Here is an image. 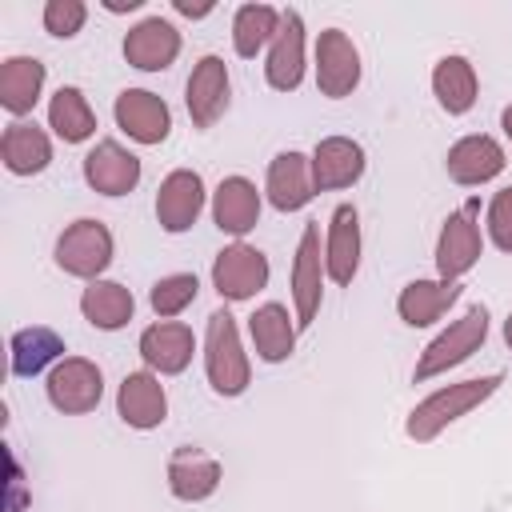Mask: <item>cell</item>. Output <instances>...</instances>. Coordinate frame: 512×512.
<instances>
[{
  "instance_id": "1",
  "label": "cell",
  "mask_w": 512,
  "mask_h": 512,
  "mask_svg": "<svg viewBox=\"0 0 512 512\" xmlns=\"http://www.w3.org/2000/svg\"><path fill=\"white\" fill-rule=\"evenodd\" d=\"M504 384V372H488V376H472V380H460V384H444L436 392H428L404 420V436L416 440V444H428L436 440L448 424H456L460 416H468L472 408L488 404L496 396V388Z\"/></svg>"
},
{
  "instance_id": "2",
  "label": "cell",
  "mask_w": 512,
  "mask_h": 512,
  "mask_svg": "<svg viewBox=\"0 0 512 512\" xmlns=\"http://www.w3.org/2000/svg\"><path fill=\"white\" fill-rule=\"evenodd\" d=\"M204 376L216 396H244L252 384V364L240 344V328L228 308H216L204 328Z\"/></svg>"
},
{
  "instance_id": "3",
  "label": "cell",
  "mask_w": 512,
  "mask_h": 512,
  "mask_svg": "<svg viewBox=\"0 0 512 512\" xmlns=\"http://www.w3.org/2000/svg\"><path fill=\"white\" fill-rule=\"evenodd\" d=\"M52 256H56V268L64 276H76V280H88L92 284V280H100L108 272V264L116 256V240H112V232H108L104 220L80 216V220H72L56 236Z\"/></svg>"
},
{
  "instance_id": "4",
  "label": "cell",
  "mask_w": 512,
  "mask_h": 512,
  "mask_svg": "<svg viewBox=\"0 0 512 512\" xmlns=\"http://www.w3.org/2000/svg\"><path fill=\"white\" fill-rule=\"evenodd\" d=\"M488 340V308L484 304H472L460 320H452L436 340L424 344L416 368H412V380L416 384H428L432 376H444L448 368L464 364L472 352H480Z\"/></svg>"
},
{
  "instance_id": "5",
  "label": "cell",
  "mask_w": 512,
  "mask_h": 512,
  "mask_svg": "<svg viewBox=\"0 0 512 512\" xmlns=\"http://www.w3.org/2000/svg\"><path fill=\"white\" fill-rule=\"evenodd\" d=\"M476 200H468L464 208L448 212L444 224H440V236H436V276L440 280H456L468 276L480 256H484V236H480V224H476Z\"/></svg>"
},
{
  "instance_id": "6",
  "label": "cell",
  "mask_w": 512,
  "mask_h": 512,
  "mask_svg": "<svg viewBox=\"0 0 512 512\" xmlns=\"http://www.w3.org/2000/svg\"><path fill=\"white\" fill-rule=\"evenodd\" d=\"M324 248H320V220L304 224L296 256H292V272H288V288H292V316L300 328H308L320 316V300H324Z\"/></svg>"
},
{
  "instance_id": "7",
  "label": "cell",
  "mask_w": 512,
  "mask_h": 512,
  "mask_svg": "<svg viewBox=\"0 0 512 512\" xmlns=\"http://www.w3.org/2000/svg\"><path fill=\"white\" fill-rule=\"evenodd\" d=\"M268 256L244 240H232L216 252L212 260V288L220 292V300L228 304H244L252 300L260 288H268Z\"/></svg>"
},
{
  "instance_id": "8",
  "label": "cell",
  "mask_w": 512,
  "mask_h": 512,
  "mask_svg": "<svg viewBox=\"0 0 512 512\" xmlns=\"http://www.w3.org/2000/svg\"><path fill=\"white\" fill-rule=\"evenodd\" d=\"M44 396L56 412L64 416H84L104 400V372L88 360V356H64L48 380H44Z\"/></svg>"
},
{
  "instance_id": "9",
  "label": "cell",
  "mask_w": 512,
  "mask_h": 512,
  "mask_svg": "<svg viewBox=\"0 0 512 512\" xmlns=\"http://www.w3.org/2000/svg\"><path fill=\"white\" fill-rule=\"evenodd\" d=\"M364 64H360V48L352 44L348 32L340 28H324L316 36V88L328 100H344L360 88Z\"/></svg>"
},
{
  "instance_id": "10",
  "label": "cell",
  "mask_w": 512,
  "mask_h": 512,
  "mask_svg": "<svg viewBox=\"0 0 512 512\" xmlns=\"http://www.w3.org/2000/svg\"><path fill=\"white\" fill-rule=\"evenodd\" d=\"M228 96H232V80H228V64L220 56H200L192 64V76L184 84V108L192 128L208 132L224 112H228Z\"/></svg>"
},
{
  "instance_id": "11",
  "label": "cell",
  "mask_w": 512,
  "mask_h": 512,
  "mask_svg": "<svg viewBox=\"0 0 512 512\" xmlns=\"http://www.w3.org/2000/svg\"><path fill=\"white\" fill-rule=\"evenodd\" d=\"M204 204H208L204 176L192 172V168H172V172L160 180V188H156V224H160L164 232L180 236V232H188V228L200 220Z\"/></svg>"
},
{
  "instance_id": "12",
  "label": "cell",
  "mask_w": 512,
  "mask_h": 512,
  "mask_svg": "<svg viewBox=\"0 0 512 512\" xmlns=\"http://www.w3.org/2000/svg\"><path fill=\"white\" fill-rule=\"evenodd\" d=\"M112 116H116V128L136 140V144H164L168 132H172V108L164 96L148 92V88H124L112 104Z\"/></svg>"
},
{
  "instance_id": "13",
  "label": "cell",
  "mask_w": 512,
  "mask_h": 512,
  "mask_svg": "<svg viewBox=\"0 0 512 512\" xmlns=\"http://www.w3.org/2000/svg\"><path fill=\"white\" fill-rule=\"evenodd\" d=\"M140 176V156L128 152L120 140H96L84 156V184L100 196H128L140 184Z\"/></svg>"
},
{
  "instance_id": "14",
  "label": "cell",
  "mask_w": 512,
  "mask_h": 512,
  "mask_svg": "<svg viewBox=\"0 0 512 512\" xmlns=\"http://www.w3.org/2000/svg\"><path fill=\"white\" fill-rule=\"evenodd\" d=\"M136 352L148 364V372H156V376H180L192 364V356H196V336L180 320H156V324H148L140 332Z\"/></svg>"
},
{
  "instance_id": "15",
  "label": "cell",
  "mask_w": 512,
  "mask_h": 512,
  "mask_svg": "<svg viewBox=\"0 0 512 512\" xmlns=\"http://www.w3.org/2000/svg\"><path fill=\"white\" fill-rule=\"evenodd\" d=\"M116 416L136 428V432H152L168 420V392L160 384L156 372L140 368V372H128L116 388Z\"/></svg>"
},
{
  "instance_id": "16",
  "label": "cell",
  "mask_w": 512,
  "mask_h": 512,
  "mask_svg": "<svg viewBox=\"0 0 512 512\" xmlns=\"http://www.w3.org/2000/svg\"><path fill=\"white\" fill-rule=\"evenodd\" d=\"M304 16L296 8H284V20H280V32L276 40L268 44V56H264V80L268 88L276 92H296L300 80H304Z\"/></svg>"
},
{
  "instance_id": "17",
  "label": "cell",
  "mask_w": 512,
  "mask_h": 512,
  "mask_svg": "<svg viewBox=\"0 0 512 512\" xmlns=\"http://www.w3.org/2000/svg\"><path fill=\"white\" fill-rule=\"evenodd\" d=\"M504 164H508V156H504L500 140L488 136V132L460 136V140L448 148V156H444V168H448V176H452L460 188H480V184L496 180V176L504 172Z\"/></svg>"
},
{
  "instance_id": "18",
  "label": "cell",
  "mask_w": 512,
  "mask_h": 512,
  "mask_svg": "<svg viewBox=\"0 0 512 512\" xmlns=\"http://www.w3.org/2000/svg\"><path fill=\"white\" fill-rule=\"evenodd\" d=\"M360 212L356 204H336L332 216H328V232H324V268H328V280L348 288L360 272Z\"/></svg>"
},
{
  "instance_id": "19",
  "label": "cell",
  "mask_w": 512,
  "mask_h": 512,
  "mask_svg": "<svg viewBox=\"0 0 512 512\" xmlns=\"http://www.w3.org/2000/svg\"><path fill=\"white\" fill-rule=\"evenodd\" d=\"M164 476H168V492H172L176 500H184V504H204L208 496H216V488H220V480H224V468H220V460L208 456L204 448L184 444V448H176V452L168 456Z\"/></svg>"
},
{
  "instance_id": "20",
  "label": "cell",
  "mask_w": 512,
  "mask_h": 512,
  "mask_svg": "<svg viewBox=\"0 0 512 512\" xmlns=\"http://www.w3.org/2000/svg\"><path fill=\"white\" fill-rule=\"evenodd\" d=\"M120 48H124V60L132 68H140V72H164L180 56V32L164 16H144L140 24H132L124 32V44Z\"/></svg>"
},
{
  "instance_id": "21",
  "label": "cell",
  "mask_w": 512,
  "mask_h": 512,
  "mask_svg": "<svg viewBox=\"0 0 512 512\" xmlns=\"http://www.w3.org/2000/svg\"><path fill=\"white\" fill-rule=\"evenodd\" d=\"M264 196L276 212H300L308 208V200L316 196V184H312V160L296 148H284L272 156L268 164V176H264Z\"/></svg>"
},
{
  "instance_id": "22",
  "label": "cell",
  "mask_w": 512,
  "mask_h": 512,
  "mask_svg": "<svg viewBox=\"0 0 512 512\" xmlns=\"http://www.w3.org/2000/svg\"><path fill=\"white\" fill-rule=\"evenodd\" d=\"M312 184L316 192H336V188H352L364 168H368V156L364 148L352 140V136H324L316 140L312 148Z\"/></svg>"
},
{
  "instance_id": "23",
  "label": "cell",
  "mask_w": 512,
  "mask_h": 512,
  "mask_svg": "<svg viewBox=\"0 0 512 512\" xmlns=\"http://www.w3.org/2000/svg\"><path fill=\"white\" fill-rule=\"evenodd\" d=\"M260 208L264 196L248 176H224L212 192V224L232 240H244L260 224Z\"/></svg>"
},
{
  "instance_id": "24",
  "label": "cell",
  "mask_w": 512,
  "mask_h": 512,
  "mask_svg": "<svg viewBox=\"0 0 512 512\" xmlns=\"http://www.w3.org/2000/svg\"><path fill=\"white\" fill-rule=\"evenodd\" d=\"M296 332H300L296 316L276 300L260 304L248 316V336H252V348H256V356L264 364H284L296 352Z\"/></svg>"
},
{
  "instance_id": "25",
  "label": "cell",
  "mask_w": 512,
  "mask_h": 512,
  "mask_svg": "<svg viewBox=\"0 0 512 512\" xmlns=\"http://www.w3.org/2000/svg\"><path fill=\"white\" fill-rule=\"evenodd\" d=\"M0 160L12 176H36L52 164V136L32 120H12L0 136Z\"/></svg>"
},
{
  "instance_id": "26",
  "label": "cell",
  "mask_w": 512,
  "mask_h": 512,
  "mask_svg": "<svg viewBox=\"0 0 512 512\" xmlns=\"http://www.w3.org/2000/svg\"><path fill=\"white\" fill-rule=\"evenodd\" d=\"M44 80H48V68L36 56H8L0 64V108L8 116L24 120L40 104Z\"/></svg>"
},
{
  "instance_id": "27",
  "label": "cell",
  "mask_w": 512,
  "mask_h": 512,
  "mask_svg": "<svg viewBox=\"0 0 512 512\" xmlns=\"http://www.w3.org/2000/svg\"><path fill=\"white\" fill-rule=\"evenodd\" d=\"M460 300V284L456 280H408L396 296V312L408 328H428L436 324L452 304Z\"/></svg>"
},
{
  "instance_id": "28",
  "label": "cell",
  "mask_w": 512,
  "mask_h": 512,
  "mask_svg": "<svg viewBox=\"0 0 512 512\" xmlns=\"http://www.w3.org/2000/svg\"><path fill=\"white\" fill-rule=\"evenodd\" d=\"M432 96L448 116H464L472 112L476 96H480V76L472 68L468 56H440L432 68Z\"/></svg>"
},
{
  "instance_id": "29",
  "label": "cell",
  "mask_w": 512,
  "mask_h": 512,
  "mask_svg": "<svg viewBox=\"0 0 512 512\" xmlns=\"http://www.w3.org/2000/svg\"><path fill=\"white\" fill-rule=\"evenodd\" d=\"M80 316L100 332H120L136 316V296L120 280H92L80 292Z\"/></svg>"
},
{
  "instance_id": "30",
  "label": "cell",
  "mask_w": 512,
  "mask_h": 512,
  "mask_svg": "<svg viewBox=\"0 0 512 512\" xmlns=\"http://www.w3.org/2000/svg\"><path fill=\"white\" fill-rule=\"evenodd\" d=\"M8 352H12V376H40L44 368L52 372L64 360V340L48 324H28L12 332Z\"/></svg>"
},
{
  "instance_id": "31",
  "label": "cell",
  "mask_w": 512,
  "mask_h": 512,
  "mask_svg": "<svg viewBox=\"0 0 512 512\" xmlns=\"http://www.w3.org/2000/svg\"><path fill=\"white\" fill-rule=\"evenodd\" d=\"M48 128L64 140V144H84L96 136V112L88 104V96L76 84H60L48 100Z\"/></svg>"
},
{
  "instance_id": "32",
  "label": "cell",
  "mask_w": 512,
  "mask_h": 512,
  "mask_svg": "<svg viewBox=\"0 0 512 512\" xmlns=\"http://www.w3.org/2000/svg\"><path fill=\"white\" fill-rule=\"evenodd\" d=\"M284 12L272 4H240L232 16V52L240 60H256L260 52H268V44L280 32Z\"/></svg>"
},
{
  "instance_id": "33",
  "label": "cell",
  "mask_w": 512,
  "mask_h": 512,
  "mask_svg": "<svg viewBox=\"0 0 512 512\" xmlns=\"http://www.w3.org/2000/svg\"><path fill=\"white\" fill-rule=\"evenodd\" d=\"M196 292H200L196 272H172V276H160V280L152 284L148 304H152V312H156L160 320H172V316H180V312L196 300Z\"/></svg>"
},
{
  "instance_id": "34",
  "label": "cell",
  "mask_w": 512,
  "mask_h": 512,
  "mask_svg": "<svg viewBox=\"0 0 512 512\" xmlns=\"http://www.w3.org/2000/svg\"><path fill=\"white\" fill-rule=\"evenodd\" d=\"M40 20H44V32L48 36L72 40L84 28V20H88V4L84 0H48L44 12H40Z\"/></svg>"
},
{
  "instance_id": "35",
  "label": "cell",
  "mask_w": 512,
  "mask_h": 512,
  "mask_svg": "<svg viewBox=\"0 0 512 512\" xmlns=\"http://www.w3.org/2000/svg\"><path fill=\"white\" fill-rule=\"evenodd\" d=\"M484 228H488V240H492L500 252H512V184L500 188V192L488 200Z\"/></svg>"
},
{
  "instance_id": "36",
  "label": "cell",
  "mask_w": 512,
  "mask_h": 512,
  "mask_svg": "<svg viewBox=\"0 0 512 512\" xmlns=\"http://www.w3.org/2000/svg\"><path fill=\"white\" fill-rule=\"evenodd\" d=\"M172 8L180 12V16H188V20H204V16H212V0H200V4H192V0H172Z\"/></svg>"
},
{
  "instance_id": "37",
  "label": "cell",
  "mask_w": 512,
  "mask_h": 512,
  "mask_svg": "<svg viewBox=\"0 0 512 512\" xmlns=\"http://www.w3.org/2000/svg\"><path fill=\"white\" fill-rule=\"evenodd\" d=\"M140 4H144V0H104L108 12H136Z\"/></svg>"
},
{
  "instance_id": "38",
  "label": "cell",
  "mask_w": 512,
  "mask_h": 512,
  "mask_svg": "<svg viewBox=\"0 0 512 512\" xmlns=\"http://www.w3.org/2000/svg\"><path fill=\"white\" fill-rule=\"evenodd\" d=\"M500 128H504V136H508V144H512V104H504V112H500Z\"/></svg>"
},
{
  "instance_id": "39",
  "label": "cell",
  "mask_w": 512,
  "mask_h": 512,
  "mask_svg": "<svg viewBox=\"0 0 512 512\" xmlns=\"http://www.w3.org/2000/svg\"><path fill=\"white\" fill-rule=\"evenodd\" d=\"M504 344H508V352H512V312H508V320H504Z\"/></svg>"
}]
</instances>
